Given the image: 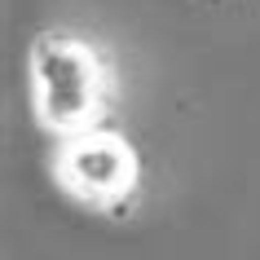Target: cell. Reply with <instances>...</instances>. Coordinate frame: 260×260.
<instances>
[{"label":"cell","instance_id":"6da1fadb","mask_svg":"<svg viewBox=\"0 0 260 260\" xmlns=\"http://www.w3.org/2000/svg\"><path fill=\"white\" fill-rule=\"evenodd\" d=\"M27 97L53 141L102 128L119 102L115 57L71 27H44L27 44Z\"/></svg>","mask_w":260,"mask_h":260},{"label":"cell","instance_id":"7a4b0ae2","mask_svg":"<svg viewBox=\"0 0 260 260\" xmlns=\"http://www.w3.org/2000/svg\"><path fill=\"white\" fill-rule=\"evenodd\" d=\"M57 190L75 199L88 212L102 216H119L133 207L141 194V154L137 146L115 133V128H88L75 137H57V150L49 159Z\"/></svg>","mask_w":260,"mask_h":260}]
</instances>
